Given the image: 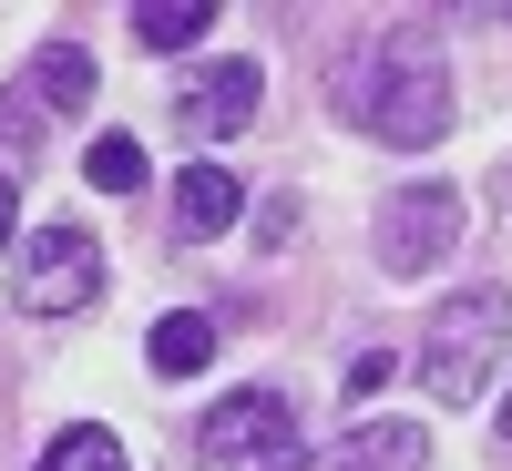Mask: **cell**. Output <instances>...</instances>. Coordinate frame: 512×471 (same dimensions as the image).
I'll return each mask as SVG.
<instances>
[{
  "label": "cell",
  "instance_id": "10",
  "mask_svg": "<svg viewBox=\"0 0 512 471\" xmlns=\"http://www.w3.org/2000/svg\"><path fill=\"white\" fill-rule=\"evenodd\" d=\"M93 82H103V72H93L82 41H41V52H31V103H72V113H82V103H93Z\"/></svg>",
  "mask_w": 512,
  "mask_h": 471
},
{
  "label": "cell",
  "instance_id": "17",
  "mask_svg": "<svg viewBox=\"0 0 512 471\" xmlns=\"http://www.w3.org/2000/svg\"><path fill=\"white\" fill-rule=\"evenodd\" d=\"M502 441H512V400H502Z\"/></svg>",
  "mask_w": 512,
  "mask_h": 471
},
{
  "label": "cell",
  "instance_id": "4",
  "mask_svg": "<svg viewBox=\"0 0 512 471\" xmlns=\"http://www.w3.org/2000/svg\"><path fill=\"white\" fill-rule=\"evenodd\" d=\"M11 297H21L31 318H72V308H93V297H103V246L82 236V226H41V236L21 246Z\"/></svg>",
  "mask_w": 512,
  "mask_h": 471
},
{
  "label": "cell",
  "instance_id": "18",
  "mask_svg": "<svg viewBox=\"0 0 512 471\" xmlns=\"http://www.w3.org/2000/svg\"><path fill=\"white\" fill-rule=\"evenodd\" d=\"M492 21H502V31H512V11H492Z\"/></svg>",
  "mask_w": 512,
  "mask_h": 471
},
{
  "label": "cell",
  "instance_id": "9",
  "mask_svg": "<svg viewBox=\"0 0 512 471\" xmlns=\"http://www.w3.org/2000/svg\"><path fill=\"white\" fill-rule=\"evenodd\" d=\"M144 359H154V379H195L205 359H216V318H205V308H175V318H154Z\"/></svg>",
  "mask_w": 512,
  "mask_h": 471
},
{
  "label": "cell",
  "instance_id": "2",
  "mask_svg": "<svg viewBox=\"0 0 512 471\" xmlns=\"http://www.w3.org/2000/svg\"><path fill=\"white\" fill-rule=\"evenodd\" d=\"M502 338H512V297H502V287L441 297L431 328H420V390H431L441 410H472L482 379H492V359H502Z\"/></svg>",
  "mask_w": 512,
  "mask_h": 471
},
{
  "label": "cell",
  "instance_id": "1",
  "mask_svg": "<svg viewBox=\"0 0 512 471\" xmlns=\"http://www.w3.org/2000/svg\"><path fill=\"white\" fill-rule=\"evenodd\" d=\"M359 123L379 144H441L451 134V72H441V41L400 21V31H379V52H369V82H359Z\"/></svg>",
  "mask_w": 512,
  "mask_h": 471
},
{
  "label": "cell",
  "instance_id": "15",
  "mask_svg": "<svg viewBox=\"0 0 512 471\" xmlns=\"http://www.w3.org/2000/svg\"><path fill=\"white\" fill-rule=\"evenodd\" d=\"M379 379H390V349H359V359H349V400H369Z\"/></svg>",
  "mask_w": 512,
  "mask_h": 471
},
{
  "label": "cell",
  "instance_id": "12",
  "mask_svg": "<svg viewBox=\"0 0 512 471\" xmlns=\"http://www.w3.org/2000/svg\"><path fill=\"white\" fill-rule=\"evenodd\" d=\"M82 175H93L103 195H144V144H134V134H93Z\"/></svg>",
  "mask_w": 512,
  "mask_h": 471
},
{
  "label": "cell",
  "instance_id": "7",
  "mask_svg": "<svg viewBox=\"0 0 512 471\" xmlns=\"http://www.w3.org/2000/svg\"><path fill=\"white\" fill-rule=\"evenodd\" d=\"M164 195H175V236H185V246H205V236H226V226L246 216V185L226 175V164H185V175L164 185Z\"/></svg>",
  "mask_w": 512,
  "mask_h": 471
},
{
  "label": "cell",
  "instance_id": "13",
  "mask_svg": "<svg viewBox=\"0 0 512 471\" xmlns=\"http://www.w3.org/2000/svg\"><path fill=\"white\" fill-rule=\"evenodd\" d=\"M31 471H123V441H113V431H93V420H82V431H62V441L41 451Z\"/></svg>",
  "mask_w": 512,
  "mask_h": 471
},
{
  "label": "cell",
  "instance_id": "11",
  "mask_svg": "<svg viewBox=\"0 0 512 471\" xmlns=\"http://www.w3.org/2000/svg\"><path fill=\"white\" fill-rule=\"evenodd\" d=\"M205 31H216L205 0H144V11H134V41H144V52H195Z\"/></svg>",
  "mask_w": 512,
  "mask_h": 471
},
{
  "label": "cell",
  "instance_id": "6",
  "mask_svg": "<svg viewBox=\"0 0 512 471\" xmlns=\"http://www.w3.org/2000/svg\"><path fill=\"white\" fill-rule=\"evenodd\" d=\"M256 93H267L256 62H216V72H195L185 93H175V123H185L195 144H226V134H246V123H256Z\"/></svg>",
  "mask_w": 512,
  "mask_h": 471
},
{
  "label": "cell",
  "instance_id": "16",
  "mask_svg": "<svg viewBox=\"0 0 512 471\" xmlns=\"http://www.w3.org/2000/svg\"><path fill=\"white\" fill-rule=\"evenodd\" d=\"M21 236V185H11V164H0V246Z\"/></svg>",
  "mask_w": 512,
  "mask_h": 471
},
{
  "label": "cell",
  "instance_id": "3",
  "mask_svg": "<svg viewBox=\"0 0 512 471\" xmlns=\"http://www.w3.org/2000/svg\"><path fill=\"white\" fill-rule=\"evenodd\" d=\"M195 461L205 471H308V441H297V410L277 390H236L195 420Z\"/></svg>",
  "mask_w": 512,
  "mask_h": 471
},
{
  "label": "cell",
  "instance_id": "8",
  "mask_svg": "<svg viewBox=\"0 0 512 471\" xmlns=\"http://www.w3.org/2000/svg\"><path fill=\"white\" fill-rule=\"evenodd\" d=\"M420 461H431V431H420V420H359V431L328 451V471H420Z\"/></svg>",
  "mask_w": 512,
  "mask_h": 471
},
{
  "label": "cell",
  "instance_id": "5",
  "mask_svg": "<svg viewBox=\"0 0 512 471\" xmlns=\"http://www.w3.org/2000/svg\"><path fill=\"white\" fill-rule=\"evenodd\" d=\"M369 246H379V267H390V277H431L441 256L461 246V185H410V195H390V205H379V226H369Z\"/></svg>",
  "mask_w": 512,
  "mask_h": 471
},
{
  "label": "cell",
  "instance_id": "14",
  "mask_svg": "<svg viewBox=\"0 0 512 471\" xmlns=\"http://www.w3.org/2000/svg\"><path fill=\"white\" fill-rule=\"evenodd\" d=\"M0 154H11V164H31V154H41V113H31V82H11V93H0Z\"/></svg>",
  "mask_w": 512,
  "mask_h": 471
}]
</instances>
